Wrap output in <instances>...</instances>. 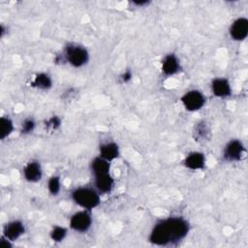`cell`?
I'll list each match as a JSON object with an SVG mask.
<instances>
[{
    "label": "cell",
    "mask_w": 248,
    "mask_h": 248,
    "mask_svg": "<svg viewBox=\"0 0 248 248\" xmlns=\"http://www.w3.org/2000/svg\"><path fill=\"white\" fill-rule=\"evenodd\" d=\"M64 59L75 68H80L87 64L89 60L88 50L79 45L70 44L64 49Z\"/></svg>",
    "instance_id": "3957f363"
},
{
    "label": "cell",
    "mask_w": 248,
    "mask_h": 248,
    "mask_svg": "<svg viewBox=\"0 0 248 248\" xmlns=\"http://www.w3.org/2000/svg\"><path fill=\"white\" fill-rule=\"evenodd\" d=\"M71 197L76 204L89 211L96 208L101 202L100 193L90 187L76 188L72 192Z\"/></svg>",
    "instance_id": "7a4b0ae2"
},
{
    "label": "cell",
    "mask_w": 248,
    "mask_h": 248,
    "mask_svg": "<svg viewBox=\"0 0 248 248\" xmlns=\"http://www.w3.org/2000/svg\"><path fill=\"white\" fill-rule=\"evenodd\" d=\"M211 92L217 98H227L232 94L230 81L225 78H215L211 81Z\"/></svg>",
    "instance_id": "30bf717a"
},
{
    "label": "cell",
    "mask_w": 248,
    "mask_h": 248,
    "mask_svg": "<svg viewBox=\"0 0 248 248\" xmlns=\"http://www.w3.org/2000/svg\"><path fill=\"white\" fill-rule=\"evenodd\" d=\"M90 170L94 176L104 173H109L110 162L105 160L100 156L95 157L90 163Z\"/></svg>",
    "instance_id": "9a60e30c"
},
{
    "label": "cell",
    "mask_w": 248,
    "mask_h": 248,
    "mask_svg": "<svg viewBox=\"0 0 248 248\" xmlns=\"http://www.w3.org/2000/svg\"><path fill=\"white\" fill-rule=\"evenodd\" d=\"M15 130L14 122L9 116H2L0 118V139L4 140L9 138Z\"/></svg>",
    "instance_id": "e0dca14e"
},
{
    "label": "cell",
    "mask_w": 248,
    "mask_h": 248,
    "mask_svg": "<svg viewBox=\"0 0 248 248\" xmlns=\"http://www.w3.org/2000/svg\"><path fill=\"white\" fill-rule=\"evenodd\" d=\"M94 184L96 190L101 194H108L111 192L114 187V179L109 173H104L94 176Z\"/></svg>",
    "instance_id": "4fadbf2b"
},
{
    "label": "cell",
    "mask_w": 248,
    "mask_h": 248,
    "mask_svg": "<svg viewBox=\"0 0 248 248\" xmlns=\"http://www.w3.org/2000/svg\"><path fill=\"white\" fill-rule=\"evenodd\" d=\"M245 146L239 140H231L223 149V158L227 162H238L245 156Z\"/></svg>",
    "instance_id": "5b68a950"
},
{
    "label": "cell",
    "mask_w": 248,
    "mask_h": 248,
    "mask_svg": "<svg viewBox=\"0 0 248 248\" xmlns=\"http://www.w3.org/2000/svg\"><path fill=\"white\" fill-rule=\"evenodd\" d=\"M206 102L205 96L202 92L197 89H192L183 94L181 97V103L186 110L197 111L203 108Z\"/></svg>",
    "instance_id": "277c9868"
},
{
    "label": "cell",
    "mask_w": 248,
    "mask_h": 248,
    "mask_svg": "<svg viewBox=\"0 0 248 248\" xmlns=\"http://www.w3.org/2000/svg\"><path fill=\"white\" fill-rule=\"evenodd\" d=\"M120 155V149L116 142L108 141L100 145L99 148V156L104 158L105 160L111 162L117 159Z\"/></svg>",
    "instance_id": "5bb4252c"
},
{
    "label": "cell",
    "mask_w": 248,
    "mask_h": 248,
    "mask_svg": "<svg viewBox=\"0 0 248 248\" xmlns=\"http://www.w3.org/2000/svg\"><path fill=\"white\" fill-rule=\"evenodd\" d=\"M189 231L190 225L183 217H168L153 226L148 239L152 244L166 246L179 242L186 237Z\"/></svg>",
    "instance_id": "6da1fadb"
},
{
    "label": "cell",
    "mask_w": 248,
    "mask_h": 248,
    "mask_svg": "<svg viewBox=\"0 0 248 248\" xmlns=\"http://www.w3.org/2000/svg\"><path fill=\"white\" fill-rule=\"evenodd\" d=\"M50 238L54 242H61L67 235V229L61 226H55L50 231Z\"/></svg>",
    "instance_id": "d6986e66"
},
{
    "label": "cell",
    "mask_w": 248,
    "mask_h": 248,
    "mask_svg": "<svg viewBox=\"0 0 248 248\" xmlns=\"http://www.w3.org/2000/svg\"><path fill=\"white\" fill-rule=\"evenodd\" d=\"M25 232L24 224L19 220L8 222L3 228V236L11 241L18 239Z\"/></svg>",
    "instance_id": "ba28073f"
},
{
    "label": "cell",
    "mask_w": 248,
    "mask_h": 248,
    "mask_svg": "<svg viewBox=\"0 0 248 248\" xmlns=\"http://www.w3.org/2000/svg\"><path fill=\"white\" fill-rule=\"evenodd\" d=\"M181 69V65L177 56L173 53H169L164 56L162 60V73L167 76H173Z\"/></svg>",
    "instance_id": "7c38bea8"
},
{
    "label": "cell",
    "mask_w": 248,
    "mask_h": 248,
    "mask_svg": "<svg viewBox=\"0 0 248 248\" xmlns=\"http://www.w3.org/2000/svg\"><path fill=\"white\" fill-rule=\"evenodd\" d=\"M132 77H133L132 73H131L130 71H126V72H124V73L121 75L120 78H121V81H122V82L126 83V82H129V81L132 79Z\"/></svg>",
    "instance_id": "603a6c76"
},
{
    "label": "cell",
    "mask_w": 248,
    "mask_h": 248,
    "mask_svg": "<svg viewBox=\"0 0 248 248\" xmlns=\"http://www.w3.org/2000/svg\"><path fill=\"white\" fill-rule=\"evenodd\" d=\"M183 165L191 170H202L205 166V156L202 152L192 151L184 158Z\"/></svg>",
    "instance_id": "8fae6325"
},
{
    "label": "cell",
    "mask_w": 248,
    "mask_h": 248,
    "mask_svg": "<svg viewBox=\"0 0 248 248\" xmlns=\"http://www.w3.org/2000/svg\"><path fill=\"white\" fill-rule=\"evenodd\" d=\"M11 242H12L11 240H9L6 237L2 236L1 240H0V246H2L4 248H11L12 247V243Z\"/></svg>",
    "instance_id": "cb8c5ba5"
},
{
    "label": "cell",
    "mask_w": 248,
    "mask_h": 248,
    "mask_svg": "<svg viewBox=\"0 0 248 248\" xmlns=\"http://www.w3.org/2000/svg\"><path fill=\"white\" fill-rule=\"evenodd\" d=\"M46 127L50 128L51 130H56L61 125V119L58 116H52L46 121Z\"/></svg>",
    "instance_id": "44dd1931"
},
{
    "label": "cell",
    "mask_w": 248,
    "mask_h": 248,
    "mask_svg": "<svg viewBox=\"0 0 248 248\" xmlns=\"http://www.w3.org/2000/svg\"><path fill=\"white\" fill-rule=\"evenodd\" d=\"M131 4L138 7V8H142V7L148 6L150 4V1H147V0H133V1H131Z\"/></svg>",
    "instance_id": "7402d4cb"
},
{
    "label": "cell",
    "mask_w": 248,
    "mask_h": 248,
    "mask_svg": "<svg viewBox=\"0 0 248 248\" xmlns=\"http://www.w3.org/2000/svg\"><path fill=\"white\" fill-rule=\"evenodd\" d=\"M24 179L31 183H36L42 179L43 170L40 162L36 160H31L23 168Z\"/></svg>",
    "instance_id": "9c48e42d"
},
{
    "label": "cell",
    "mask_w": 248,
    "mask_h": 248,
    "mask_svg": "<svg viewBox=\"0 0 248 248\" xmlns=\"http://www.w3.org/2000/svg\"><path fill=\"white\" fill-rule=\"evenodd\" d=\"M31 85L41 90H48L52 86V79L46 73H39L35 76Z\"/></svg>",
    "instance_id": "2e32d148"
},
{
    "label": "cell",
    "mask_w": 248,
    "mask_h": 248,
    "mask_svg": "<svg viewBox=\"0 0 248 248\" xmlns=\"http://www.w3.org/2000/svg\"><path fill=\"white\" fill-rule=\"evenodd\" d=\"M36 123L33 118H26L21 123V133L22 134H30L34 131Z\"/></svg>",
    "instance_id": "ffe728a7"
},
{
    "label": "cell",
    "mask_w": 248,
    "mask_h": 248,
    "mask_svg": "<svg viewBox=\"0 0 248 248\" xmlns=\"http://www.w3.org/2000/svg\"><path fill=\"white\" fill-rule=\"evenodd\" d=\"M48 192L52 196H57L61 190V180L58 175H52L47 181Z\"/></svg>",
    "instance_id": "ac0fdd59"
},
{
    "label": "cell",
    "mask_w": 248,
    "mask_h": 248,
    "mask_svg": "<svg viewBox=\"0 0 248 248\" xmlns=\"http://www.w3.org/2000/svg\"><path fill=\"white\" fill-rule=\"evenodd\" d=\"M92 225V217L89 210H80L71 216L70 227L78 232H87Z\"/></svg>",
    "instance_id": "8992f818"
},
{
    "label": "cell",
    "mask_w": 248,
    "mask_h": 248,
    "mask_svg": "<svg viewBox=\"0 0 248 248\" xmlns=\"http://www.w3.org/2000/svg\"><path fill=\"white\" fill-rule=\"evenodd\" d=\"M229 35L235 42L244 41L248 36V19L245 16L234 19L230 25Z\"/></svg>",
    "instance_id": "52a82bcc"
}]
</instances>
